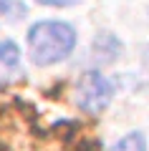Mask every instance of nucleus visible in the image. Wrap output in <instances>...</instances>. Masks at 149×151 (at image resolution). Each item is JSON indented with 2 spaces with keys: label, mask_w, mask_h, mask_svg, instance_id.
Returning <instances> with one entry per match:
<instances>
[{
  "label": "nucleus",
  "mask_w": 149,
  "mask_h": 151,
  "mask_svg": "<svg viewBox=\"0 0 149 151\" xmlns=\"http://www.w3.org/2000/svg\"><path fill=\"white\" fill-rule=\"evenodd\" d=\"M94 53H99V58H101L104 63H109V60H114L121 53V43H119L111 33H101V35L94 40Z\"/></svg>",
  "instance_id": "3"
},
{
  "label": "nucleus",
  "mask_w": 149,
  "mask_h": 151,
  "mask_svg": "<svg viewBox=\"0 0 149 151\" xmlns=\"http://www.w3.org/2000/svg\"><path fill=\"white\" fill-rule=\"evenodd\" d=\"M111 151H147V144H144V136L139 134V131H132V134H126Z\"/></svg>",
  "instance_id": "5"
},
{
  "label": "nucleus",
  "mask_w": 149,
  "mask_h": 151,
  "mask_svg": "<svg viewBox=\"0 0 149 151\" xmlns=\"http://www.w3.org/2000/svg\"><path fill=\"white\" fill-rule=\"evenodd\" d=\"M0 15L8 20H23L28 15V5L23 0H0Z\"/></svg>",
  "instance_id": "4"
},
{
  "label": "nucleus",
  "mask_w": 149,
  "mask_h": 151,
  "mask_svg": "<svg viewBox=\"0 0 149 151\" xmlns=\"http://www.w3.org/2000/svg\"><path fill=\"white\" fill-rule=\"evenodd\" d=\"M76 28L63 20H38L28 28V50L36 65L66 60L76 48Z\"/></svg>",
  "instance_id": "1"
},
{
  "label": "nucleus",
  "mask_w": 149,
  "mask_h": 151,
  "mask_svg": "<svg viewBox=\"0 0 149 151\" xmlns=\"http://www.w3.org/2000/svg\"><path fill=\"white\" fill-rule=\"evenodd\" d=\"M36 3H41L46 8H73L78 3H84V0H36Z\"/></svg>",
  "instance_id": "6"
},
{
  "label": "nucleus",
  "mask_w": 149,
  "mask_h": 151,
  "mask_svg": "<svg viewBox=\"0 0 149 151\" xmlns=\"http://www.w3.org/2000/svg\"><path fill=\"white\" fill-rule=\"evenodd\" d=\"M111 98H114V86L106 76H101L99 70H86L76 81L73 101L89 116H99L101 111H106Z\"/></svg>",
  "instance_id": "2"
}]
</instances>
